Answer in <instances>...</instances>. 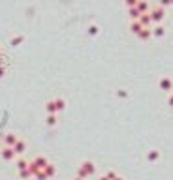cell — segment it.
Returning <instances> with one entry per match:
<instances>
[{
  "instance_id": "cell-1",
  "label": "cell",
  "mask_w": 173,
  "mask_h": 180,
  "mask_svg": "<svg viewBox=\"0 0 173 180\" xmlns=\"http://www.w3.org/2000/svg\"><path fill=\"white\" fill-rule=\"evenodd\" d=\"M164 10H162V6H154L151 11H149V17H151V22H160L162 19H164Z\"/></svg>"
},
{
  "instance_id": "cell-2",
  "label": "cell",
  "mask_w": 173,
  "mask_h": 180,
  "mask_svg": "<svg viewBox=\"0 0 173 180\" xmlns=\"http://www.w3.org/2000/svg\"><path fill=\"white\" fill-rule=\"evenodd\" d=\"M79 169H81L87 176H90V174H94V173H96V167H94V163H92V162H83Z\"/></svg>"
},
{
  "instance_id": "cell-3",
  "label": "cell",
  "mask_w": 173,
  "mask_h": 180,
  "mask_svg": "<svg viewBox=\"0 0 173 180\" xmlns=\"http://www.w3.org/2000/svg\"><path fill=\"white\" fill-rule=\"evenodd\" d=\"M139 25L143 27V28H149L151 27V17H149V13H143V15H139Z\"/></svg>"
},
{
  "instance_id": "cell-4",
  "label": "cell",
  "mask_w": 173,
  "mask_h": 180,
  "mask_svg": "<svg viewBox=\"0 0 173 180\" xmlns=\"http://www.w3.org/2000/svg\"><path fill=\"white\" fill-rule=\"evenodd\" d=\"M160 88L162 90H173V81L171 79H167V77H164V79H160Z\"/></svg>"
},
{
  "instance_id": "cell-5",
  "label": "cell",
  "mask_w": 173,
  "mask_h": 180,
  "mask_svg": "<svg viewBox=\"0 0 173 180\" xmlns=\"http://www.w3.org/2000/svg\"><path fill=\"white\" fill-rule=\"evenodd\" d=\"M136 10L139 11V15L149 13V11H151V8H149V4H147V2H137V4H136Z\"/></svg>"
},
{
  "instance_id": "cell-6",
  "label": "cell",
  "mask_w": 173,
  "mask_h": 180,
  "mask_svg": "<svg viewBox=\"0 0 173 180\" xmlns=\"http://www.w3.org/2000/svg\"><path fill=\"white\" fill-rule=\"evenodd\" d=\"M13 156H15V152H13V148H10V146H6V148L2 150V158H4V160H13Z\"/></svg>"
},
{
  "instance_id": "cell-7",
  "label": "cell",
  "mask_w": 173,
  "mask_h": 180,
  "mask_svg": "<svg viewBox=\"0 0 173 180\" xmlns=\"http://www.w3.org/2000/svg\"><path fill=\"white\" fill-rule=\"evenodd\" d=\"M11 148H13V152H15V154H23V152H24V143H23V141H17Z\"/></svg>"
},
{
  "instance_id": "cell-8",
  "label": "cell",
  "mask_w": 173,
  "mask_h": 180,
  "mask_svg": "<svg viewBox=\"0 0 173 180\" xmlns=\"http://www.w3.org/2000/svg\"><path fill=\"white\" fill-rule=\"evenodd\" d=\"M17 141H19V139L15 137V135H13V133H8V135H6V145H8L10 148H11V146H13V145H15Z\"/></svg>"
},
{
  "instance_id": "cell-9",
  "label": "cell",
  "mask_w": 173,
  "mask_h": 180,
  "mask_svg": "<svg viewBox=\"0 0 173 180\" xmlns=\"http://www.w3.org/2000/svg\"><path fill=\"white\" fill-rule=\"evenodd\" d=\"M130 30H132L134 34H139V32L143 30V27L139 25V21H132V25H130Z\"/></svg>"
},
{
  "instance_id": "cell-10",
  "label": "cell",
  "mask_w": 173,
  "mask_h": 180,
  "mask_svg": "<svg viewBox=\"0 0 173 180\" xmlns=\"http://www.w3.org/2000/svg\"><path fill=\"white\" fill-rule=\"evenodd\" d=\"M43 174H45V178L53 176V174H55V167H53L51 163H47V165H45V169H43Z\"/></svg>"
},
{
  "instance_id": "cell-11",
  "label": "cell",
  "mask_w": 173,
  "mask_h": 180,
  "mask_svg": "<svg viewBox=\"0 0 173 180\" xmlns=\"http://www.w3.org/2000/svg\"><path fill=\"white\" fill-rule=\"evenodd\" d=\"M137 36H139L141 39H149V38H151L153 34H151V28H143V30H141V32H139Z\"/></svg>"
},
{
  "instance_id": "cell-12",
  "label": "cell",
  "mask_w": 173,
  "mask_h": 180,
  "mask_svg": "<svg viewBox=\"0 0 173 180\" xmlns=\"http://www.w3.org/2000/svg\"><path fill=\"white\" fill-rule=\"evenodd\" d=\"M151 34H154V36H158V38H160V36H164V27H160V25H158V27H154V28L151 30Z\"/></svg>"
},
{
  "instance_id": "cell-13",
  "label": "cell",
  "mask_w": 173,
  "mask_h": 180,
  "mask_svg": "<svg viewBox=\"0 0 173 180\" xmlns=\"http://www.w3.org/2000/svg\"><path fill=\"white\" fill-rule=\"evenodd\" d=\"M47 111H49V115H55V112H57V105H55V101H49V103H47Z\"/></svg>"
},
{
  "instance_id": "cell-14",
  "label": "cell",
  "mask_w": 173,
  "mask_h": 180,
  "mask_svg": "<svg viewBox=\"0 0 173 180\" xmlns=\"http://www.w3.org/2000/svg\"><path fill=\"white\" fill-rule=\"evenodd\" d=\"M17 167H19L21 171H24V169H28V162H24V160H19V162H17Z\"/></svg>"
},
{
  "instance_id": "cell-15",
  "label": "cell",
  "mask_w": 173,
  "mask_h": 180,
  "mask_svg": "<svg viewBox=\"0 0 173 180\" xmlns=\"http://www.w3.org/2000/svg\"><path fill=\"white\" fill-rule=\"evenodd\" d=\"M130 17H132L134 21H137V19H139V11H137L136 8H132V10H130Z\"/></svg>"
},
{
  "instance_id": "cell-16",
  "label": "cell",
  "mask_w": 173,
  "mask_h": 180,
  "mask_svg": "<svg viewBox=\"0 0 173 180\" xmlns=\"http://www.w3.org/2000/svg\"><path fill=\"white\" fill-rule=\"evenodd\" d=\"M55 105H57V111H62L64 109V100H55Z\"/></svg>"
},
{
  "instance_id": "cell-17",
  "label": "cell",
  "mask_w": 173,
  "mask_h": 180,
  "mask_svg": "<svg viewBox=\"0 0 173 180\" xmlns=\"http://www.w3.org/2000/svg\"><path fill=\"white\" fill-rule=\"evenodd\" d=\"M147 158H149L151 162H154L156 158H158V152H156V150H153V152H149V156H147Z\"/></svg>"
},
{
  "instance_id": "cell-18",
  "label": "cell",
  "mask_w": 173,
  "mask_h": 180,
  "mask_svg": "<svg viewBox=\"0 0 173 180\" xmlns=\"http://www.w3.org/2000/svg\"><path fill=\"white\" fill-rule=\"evenodd\" d=\"M55 122H57V117H55V115H49V118H47V124H49V126H53Z\"/></svg>"
},
{
  "instance_id": "cell-19",
  "label": "cell",
  "mask_w": 173,
  "mask_h": 180,
  "mask_svg": "<svg viewBox=\"0 0 173 180\" xmlns=\"http://www.w3.org/2000/svg\"><path fill=\"white\" fill-rule=\"evenodd\" d=\"M106 178H107V180H115V178H117V174H115L113 171H109V173L106 174Z\"/></svg>"
},
{
  "instance_id": "cell-20",
  "label": "cell",
  "mask_w": 173,
  "mask_h": 180,
  "mask_svg": "<svg viewBox=\"0 0 173 180\" xmlns=\"http://www.w3.org/2000/svg\"><path fill=\"white\" fill-rule=\"evenodd\" d=\"M28 176H30V171H28V169L21 171V178H28Z\"/></svg>"
},
{
  "instance_id": "cell-21",
  "label": "cell",
  "mask_w": 173,
  "mask_h": 180,
  "mask_svg": "<svg viewBox=\"0 0 173 180\" xmlns=\"http://www.w3.org/2000/svg\"><path fill=\"white\" fill-rule=\"evenodd\" d=\"M136 4H137V2H136V0H128V2H126V6H128L130 10H132V8H136Z\"/></svg>"
},
{
  "instance_id": "cell-22",
  "label": "cell",
  "mask_w": 173,
  "mask_h": 180,
  "mask_svg": "<svg viewBox=\"0 0 173 180\" xmlns=\"http://www.w3.org/2000/svg\"><path fill=\"white\" fill-rule=\"evenodd\" d=\"M89 30H90V34H96V32H98V28H96V27H90Z\"/></svg>"
},
{
  "instance_id": "cell-23",
  "label": "cell",
  "mask_w": 173,
  "mask_h": 180,
  "mask_svg": "<svg viewBox=\"0 0 173 180\" xmlns=\"http://www.w3.org/2000/svg\"><path fill=\"white\" fill-rule=\"evenodd\" d=\"M167 103H169V105L173 107V96H169V100H167Z\"/></svg>"
},
{
  "instance_id": "cell-24",
  "label": "cell",
  "mask_w": 173,
  "mask_h": 180,
  "mask_svg": "<svg viewBox=\"0 0 173 180\" xmlns=\"http://www.w3.org/2000/svg\"><path fill=\"white\" fill-rule=\"evenodd\" d=\"M4 75V68H0V77H2Z\"/></svg>"
},
{
  "instance_id": "cell-25",
  "label": "cell",
  "mask_w": 173,
  "mask_h": 180,
  "mask_svg": "<svg viewBox=\"0 0 173 180\" xmlns=\"http://www.w3.org/2000/svg\"><path fill=\"white\" fill-rule=\"evenodd\" d=\"M115 180H124V178H122V176H117V178H115Z\"/></svg>"
},
{
  "instance_id": "cell-26",
  "label": "cell",
  "mask_w": 173,
  "mask_h": 180,
  "mask_svg": "<svg viewBox=\"0 0 173 180\" xmlns=\"http://www.w3.org/2000/svg\"><path fill=\"white\" fill-rule=\"evenodd\" d=\"M100 180H107V178H106V176H100Z\"/></svg>"
},
{
  "instance_id": "cell-27",
  "label": "cell",
  "mask_w": 173,
  "mask_h": 180,
  "mask_svg": "<svg viewBox=\"0 0 173 180\" xmlns=\"http://www.w3.org/2000/svg\"><path fill=\"white\" fill-rule=\"evenodd\" d=\"M73 180H81V178H73Z\"/></svg>"
},
{
  "instance_id": "cell-28",
  "label": "cell",
  "mask_w": 173,
  "mask_h": 180,
  "mask_svg": "<svg viewBox=\"0 0 173 180\" xmlns=\"http://www.w3.org/2000/svg\"><path fill=\"white\" fill-rule=\"evenodd\" d=\"M0 56H2V53H0Z\"/></svg>"
}]
</instances>
